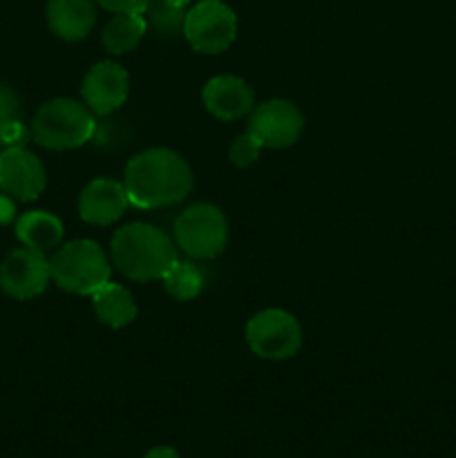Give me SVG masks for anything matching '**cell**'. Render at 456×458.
Segmentation results:
<instances>
[{
  "instance_id": "6da1fadb",
  "label": "cell",
  "mask_w": 456,
  "mask_h": 458,
  "mask_svg": "<svg viewBox=\"0 0 456 458\" xmlns=\"http://www.w3.org/2000/svg\"><path fill=\"white\" fill-rule=\"evenodd\" d=\"M123 186L130 204L141 210H156L186 199L195 186V177L179 152L170 148H148L128 161Z\"/></svg>"
},
{
  "instance_id": "7a4b0ae2",
  "label": "cell",
  "mask_w": 456,
  "mask_h": 458,
  "mask_svg": "<svg viewBox=\"0 0 456 458\" xmlns=\"http://www.w3.org/2000/svg\"><path fill=\"white\" fill-rule=\"evenodd\" d=\"M112 264L121 276L134 282L161 280L177 262V246L152 224H128L119 228L110 244Z\"/></svg>"
},
{
  "instance_id": "3957f363",
  "label": "cell",
  "mask_w": 456,
  "mask_h": 458,
  "mask_svg": "<svg viewBox=\"0 0 456 458\" xmlns=\"http://www.w3.org/2000/svg\"><path fill=\"white\" fill-rule=\"evenodd\" d=\"M97 119L94 112L76 98L58 97L45 101L31 119V139L45 150H76L92 141Z\"/></svg>"
},
{
  "instance_id": "277c9868",
  "label": "cell",
  "mask_w": 456,
  "mask_h": 458,
  "mask_svg": "<svg viewBox=\"0 0 456 458\" xmlns=\"http://www.w3.org/2000/svg\"><path fill=\"white\" fill-rule=\"evenodd\" d=\"M49 273L58 289L92 298L101 286L110 282L112 267L101 244L94 240H72L52 255Z\"/></svg>"
},
{
  "instance_id": "5b68a950",
  "label": "cell",
  "mask_w": 456,
  "mask_h": 458,
  "mask_svg": "<svg viewBox=\"0 0 456 458\" xmlns=\"http://www.w3.org/2000/svg\"><path fill=\"white\" fill-rule=\"evenodd\" d=\"M174 244L192 259H213L228 244V219L215 204H192L174 219Z\"/></svg>"
},
{
  "instance_id": "8992f818",
  "label": "cell",
  "mask_w": 456,
  "mask_h": 458,
  "mask_svg": "<svg viewBox=\"0 0 456 458\" xmlns=\"http://www.w3.org/2000/svg\"><path fill=\"white\" fill-rule=\"evenodd\" d=\"M302 325L284 309H264L246 325V343L264 360H286L302 349Z\"/></svg>"
},
{
  "instance_id": "52a82bcc",
  "label": "cell",
  "mask_w": 456,
  "mask_h": 458,
  "mask_svg": "<svg viewBox=\"0 0 456 458\" xmlns=\"http://www.w3.org/2000/svg\"><path fill=\"white\" fill-rule=\"evenodd\" d=\"M183 38L199 54H222L235 43L237 16L222 0H201L186 13Z\"/></svg>"
},
{
  "instance_id": "ba28073f",
  "label": "cell",
  "mask_w": 456,
  "mask_h": 458,
  "mask_svg": "<svg viewBox=\"0 0 456 458\" xmlns=\"http://www.w3.org/2000/svg\"><path fill=\"white\" fill-rule=\"evenodd\" d=\"M249 119V130L262 148L282 150L293 146L304 130V116L295 103L286 98H271L253 107Z\"/></svg>"
},
{
  "instance_id": "9c48e42d",
  "label": "cell",
  "mask_w": 456,
  "mask_h": 458,
  "mask_svg": "<svg viewBox=\"0 0 456 458\" xmlns=\"http://www.w3.org/2000/svg\"><path fill=\"white\" fill-rule=\"evenodd\" d=\"M49 280V259L38 250L16 249L0 262V291L13 300L38 298Z\"/></svg>"
},
{
  "instance_id": "30bf717a",
  "label": "cell",
  "mask_w": 456,
  "mask_h": 458,
  "mask_svg": "<svg viewBox=\"0 0 456 458\" xmlns=\"http://www.w3.org/2000/svg\"><path fill=\"white\" fill-rule=\"evenodd\" d=\"M47 186L45 164L25 146L0 150V191L18 201H34Z\"/></svg>"
},
{
  "instance_id": "8fae6325",
  "label": "cell",
  "mask_w": 456,
  "mask_h": 458,
  "mask_svg": "<svg viewBox=\"0 0 456 458\" xmlns=\"http://www.w3.org/2000/svg\"><path fill=\"white\" fill-rule=\"evenodd\" d=\"M130 92V76L119 63L101 61L88 70L80 85L83 103L98 116H110L125 103Z\"/></svg>"
},
{
  "instance_id": "7c38bea8",
  "label": "cell",
  "mask_w": 456,
  "mask_h": 458,
  "mask_svg": "<svg viewBox=\"0 0 456 458\" xmlns=\"http://www.w3.org/2000/svg\"><path fill=\"white\" fill-rule=\"evenodd\" d=\"M130 206L128 191L123 182L116 179H92L88 186L80 191L79 197V215L83 222L92 226H110L116 224L125 215Z\"/></svg>"
},
{
  "instance_id": "4fadbf2b",
  "label": "cell",
  "mask_w": 456,
  "mask_h": 458,
  "mask_svg": "<svg viewBox=\"0 0 456 458\" xmlns=\"http://www.w3.org/2000/svg\"><path fill=\"white\" fill-rule=\"evenodd\" d=\"M201 101L215 119L237 121L253 112L255 94L250 85L240 76L219 74L204 85Z\"/></svg>"
},
{
  "instance_id": "5bb4252c",
  "label": "cell",
  "mask_w": 456,
  "mask_h": 458,
  "mask_svg": "<svg viewBox=\"0 0 456 458\" xmlns=\"http://www.w3.org/2000/svg\"><path fill=\"white\" fill-rule=\"evenodd\" d=\"M47 25L58 38L83 40L97 25V0H47Z\"/></svg>"
},
{
  "instance_id": "9a60e30c",
  "label": "cell",
  "mask_w": 456,
  "mask_h": 458,
  "mask_svg": "<svg viewBox=\"0 0 456 458\" xmlns=\"http://www.w3.org/2000/svg\"><path fill=\"white\" fill-rule=\"evenodd\" d=\"M63 222L47 210H27L16 219V237L25 249L47 253L63 242Z\"/></svg>"
},
{
  "instance_id": "2e32d148",
  "label": "cell",
  "mask_w": 456,
  "mask_h": 458,
  "mask_svg": "<svg viewBox=\"0 0 456 458\" xmlns=\"http://www.w3.org/2000/svg\"><path fill=\"white\" fill-rule=\"evenodd\" d=\"M92 307L98 320L112 329H123L132 325L139 313L132 293L116 282H107L92 295Z\"/></svg>"
},
{
  "instance_id": "e0dca14e",
  "label": "cell",
  "mask_w": 456,
  "mask_h": 458,
  "mask_svg": "<svg viewBox=\"0 0 456 458\" xmlns=\"http://www.w3.org/2000/svg\"><path fill=\"white\" fill-rule=\"evenodd\" d=\"M146 31L148 21L143 18V13H116L114 18L107 21V25L101 31L103 47L110 54H116V56L130 54L141 45Z\"/></svg>"
},
{
  "instance_id": "ac0fdd59",
  "label": "cell",
  "mask_w": 456,
  "mask_h": 458,
  "mask_svg": "<svg viewBox=\"0 0 456 458\" xmlns=\"http://www.w3.org/2000/svg\"><path fill=\"white\" fill-rule=\"evenodd\" d=\"M31 130L22 121L21 97L13 88L0 83V150L13 146H25Z\"/></svg>"
},
{
  "instance_id": "d6986e66",
  "label": "cell",
  "mask_w": 456,
  "mask_h": 458,
  "mask_svg": "<svg viewBox=\"0 0 456 458\" xmlns=\"http://www.w3.org/2000/svg\"><path fill=\"white\" fill-rule=\"evenodd\" d=\"M164 282V289L168 291V295H173L179 302H188V300H195L197 295L204 289V276H201L199 267L192 264L190 259H177L173 267L165 271V276L161 277Z\"/></svg>"
},
{
  "instance_id": "ffe728a7",
  "label": "cell",
  "mask_w": 456,
  "mask_h": 458,
  "mask_svg": "<svg viewBox=\"0 0 456 458\" xmlns=\"http://www.w3.org/2000/svg\"><path fill=\"white\" fill-rule=\"evenodd\" d=\"M188 9L177 7V4L168 3V0H152L150 7L146 9L148 27H152L161 38H177V36H183Z\"/></svg>"
},
{
  "instance_id": "44dd1931",
  "label": "cell",
  "mask_w": 456,
  "mask_h": 458,
  "mask_svg": "<svg viewBox=\"0 0 456 458\" xmlns=\"http://www.w3.org/2000/svg\"><path fill=\"white\" fill-rule=\"evenodd\" d=\"M259 152H262V146H259L258 139L253 134L244 132L231 143V148H228V159L237 168H249V165H253L259 159Z\"/></svg>"
},
{
  "instance_id": "7402d4cb",
  "label": "cell",
  "mask_w": 456,
  "mask_h": 458,
  "mask_svg": "<svg viewBox=\"0 0 456 458\" xmlns=\"http://www.w3.org/2000/svg\"><path fill=\"white\" fill-rule=\"evenodd\" d=\"M125 139V130L123 125L119 123L116 119H103V123L97 121V128H94L92 141L101 148H112L123 143Z\"/></svg>"
},
{
  "instance_id": "603a6c76",
  "label": "cell",
  "mask_w": 456,
  "mask_h": 458,
  "mask_svg": "<svg viewBox=\"0 0 456 458\" xmlns=\"http://www.w3.org/2000/svg\"><path fill=\"white\" fill-rule=\"evenodd\" d=\"M152 0H97L103 9L114 13H146Z\"/></svg>"
},
{
  "instance_id": "cb8c5ba5",
  "label": "cell",
  "mask_w": 456,
  "mask_h": 458,
  "mask_svg": "<svg viewBox=\"0 0 456 458\" xmlns=\"http://www.w3.org/2000/svg\"><path fill=\"white\" fill-rule=\"evenodd\" d=\"M16 219V199L7 192H0V226H7Z\"/></svg>"
},
{
  "instance_id": "d4e9b609",
  "label": "cell",
  "mask_w": 456,
  "mask_h": 458,
  "mask_svg": "<svg viewBox=\"0 0 456 458\" xmlns=\"http://www.w3.org/2000/svg\"><path fill=\"white\" fill-rule=\"evenodd\" d=\"M143 458H182V456H179V452L174 450V447L161 445V447H152V450Z\"/></svg>"
},
{
  "instance_id": "484cf974",
  "label": "cell",
  "mask_w": 456,
  "mask_h": 458,
  "mask_svg": "<svg viewBox=\"0 0 456 458\" xmlns=\"http://www.w3.org/2000/svg\"><path fill=\"white\" fill-rule=\"evenodd\" d=\"M168 3L177 4V7H183V9H188V4H190L192 0H168Z\"/></svg>"
}]
</instances>
